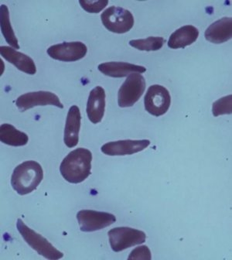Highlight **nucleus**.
I'll use <instances>...</instances> for the list:
<instances>
[{
    "label": "nucleus",
    "instance_id": "obj_17",
    "mask_svg": "<svg viewBox=\"0 0 232 260\" xmlns=\"http://www.w3.org/2000/svg\"><path fill=\"white\" fill-rule=\"evenodd\" d=\"M199 30L192 25L182 26L173 32L168 41V47L171 49L185 48L197 40Z\"/></svg>",
    "mask_w": 232,
    "mask_h": 260
},
{
    "label": "nucleus",
    "instance_id": "obj_19",
    "mask_svg": "<svg viewBox=\"0 0 232 260\" xmlns=\"http://www.w3.org/2000/svg\"><path fill=\"white\" fill-rule=\"evenodd\" d=\"M0 21H1V31L6 41L15 49H20L18 40L15 35L14 30L11 26L10 19V13L8 7L6 5L1 6L0 8Z\"/></svg>",
    "mask_w": 232,
    "mask_h": 260
},
{
    "label": "nucleus",
    "instance_id": "obj_4",
    "mask_svg": "<svg viewBox=\"0 0 232 260\" xmlns=\"http://www.w3.org/2000/svg\"><path fill=\"white\" fill-rule=\"evenodd\" d=\"M109 243L112 250L122 252L128 248L146 242V233L129 227H118L108 233Z\"/></svg>",
    "mask_w": 232,
    "mask_h": 260
},
{
    "label": "nucleus",
    "instance_id": "obj_18",
    "mask_svg": "<svg viewBox=\"0 0 232 260\" xmlns=\"http://www.w3.org/2000/svg\"><path fill=\"white\" fill-rule=\"evenodd\" d=\"M0 140L9 146H22L27 144L29 137L13 125L4 123L0 127Z\"/></svg>",
    "mask_w": 232,
    "mask_h": 260
},
{
    "label": "nucleus",
    "instance_id": "obj_6",
    "mask_svg": "<svg viewBox=\"0 0 232 260\" xmlns=\"http://www.w3.org/2000/svg\"><path fill=\"white\" fill-rule=\"evenodd\" d=\"M145 89L146 81L143 75L139 73L128 75L118 92V104L119 107L134 106L140 100Z\"/></svg>",
    "mask_w": 232,
    "mask_h": 260
},
{
    "label": "nucleus",
    "instance_id": "obj_20",
    "mask_svg": "<svg viewBox=\"0 0 232 260\" xmlns=\"http://www.w3.org/2000/svg\"><path fill=\"white\" fill-rule=\"evenodd\" d=\"M165 40L162 37H150L146 39L131 40L129 45L143 51H156L162 48Z\"/></svg>",
    "mask_w": 232,
    "mask_h": 260
},
{
    "label": "nucleus",
    "instance_id": "obj_1",
    "mask_svg": "<svg viewBox=\"0 0 232 260\" xmlns=\"http://www.w3.org/2000/svg\"><path fill=\"white\" fill-rule=\"evenodd\" d=\"M92 153L88 149L73 150L63 159L60 166L62 177L72 184H79L85 181L91 171Z\"/></svg>",
    "mask_w": 232,
    "mask_h": 260
},
{
    "label": "nucleus",
    "instance_id": "obj_12",
    "mask_svg": "<svg viewBox=\"0 0 232 260\" xmlns=\"http://www.w3.org/2000/svg\"><path fill=\"white\" fill-rule=\"evenodd\" d=\"M106 91L101 86L91 90L87 103V115L92 123L101 122L106 110Z\"/></svg>",
    "mask_w": 232,
    "mask_h": 260
},
{
    "label": "nucleus",
    "instance_id": "obj_23",
    "mask_svg": "<svg viewBox=\"0 0 232 260\" xmlns=\"http://www.w3.org/2000/svg\"><path fill=\"white\" fill-rule=\"evenodd\" d=\"M128 259H151V252L147 246H140L134 249L128 256Z\"/></svg>",
    "mask_w": 232,
    "mask_h": 260
},
{
    "label": "nucleus",
    "instance_id": "obj_7",
    "mask_svg": "<svg viewBox=\"0 0 232 260\" xmlns=\"http://www.w3.org/2000/svg\"><path fill=\"white\" fill-rule=\"evenodd\" d=\"M171 97L165 87L153 85L149 88L144 98L145 109L153 116H162L169 110Z\"/></svg>",
    "mask_w": 232,
    "mask_h": 260
},
{
    "label": "nucleus",
    "instance_id": "obj_13",
    "mask_svg": "<svg viewBox=\"0 0 232 260\" xmlns=\"http://www.w3.org/2000/svg\"><path fill=\"white\" fill-rule=\"evenodd\" d=\"M0 54L7 61L13 63L16 69L28 75H35L37 72L36 64L31 57L23 53L16 51L11 47L2 46L0 47Z\"/></svg>",
    "mask_w": 232,
    "mask_h": 260
},
{
    "label": "nucleus",
    "instance_id": "obj_9",
    "mask_svg": "<svg viewBox=\"0 0 232 260\" xmlns=\"http://www.w3.org/2000/svg\"><path fill=\"white\" fill-rule=\"evenodd\" d=\"M88 52L85 44L79 41L63 42L51 46L47 53L51 58L60 61L73 62L84 58Z\"/></svg>",
    "mask_w": 232,
    "mask_h": 260
},
{
    "label": "nucleus",
    "instance_id": "obj_8",
    "mask_svg": "<svg viewBox=\"0 0 232 260\" xmlns=\"http://www.w3.org/2000/svg\"><path fill=\"white\" fill-rule=\"evenodd\" d=\"M77 219L81 231L85 233L103 230L116 221L112 214L93 210H81L77 214Z\"/></svg>",
    "mask_w": 232,
    "mask_h": 260
},
{
    "label": "nucleus",
    "instance_id": "obj_5",
    "mask_svg": "<svg viewBox=\"0 0 232 260\" xmlns=\"http://www.w3.org/2000/svg\"><path fill=\"white\" fill-rule=\"evenodd\" d=\"M101 20L105 27L115 34H125L134 25V15L131 12L115 6L109 7L102 13Z\"/></svg>",
    "mask_w": 232,
    "mask_h": 260
},
{
    "label": "nucleus",
    "instance_id": "obj_15",
    "mask_svg": "<svg viewBox=\"0 0 232 260\" xmlns=\"http://www.w3.org/2000/svg\"><path fill=\"white\" fill-rule=\"evenodd\" d=\"M97 69L103 75L112 78H123L131 74H142L146 72V68L143 66L126 62H106L99 64Z\"/></svg>",
    "mask_w": 232,
    "mask_h": 260
},
{
    "label": "nucleus",
    "instance_id": "obj_10",
    "mask_svg": "<svg viewBox=\"0 0 232 260\" xmlns=\"http://www.w3.org/2000/svg\"><path fill=\"white\" fill-rule=\"evenodd\" d=\"M48 105L57 106L60 109L63 108L58 96L51 91L28 92L20 95L16 101V106L21 112H25L36 106H45Z\"/></svg>",
    "mask_w": 232,
    "mask_h": 260
},
{
    "label": "nucleus",
    "instance_id": "obj_22",
    "mask_svg": "<svg viewBox=\"0 0 232 260\" xmlns=\"http://www.w3.org/2000/svg\"><path fill=\"white\" fill-rule=\"evenodd\" d=\"M80 5L82 7L83 10L88 12L90 13H98L101 12L109 4L108 0H80Z\"/></svg>",
    "mask_w": 232,
    "mask_h": 260
},
{
    "label": "nucleus",
    "instance_id": "obj_16",
    "mask_svg": "<svg viewBox=\"0 0 232 260\" xmlns=\"http://www.w3.org/2000/svg\"><path fill=\"white\" fill-rule=\"evenodd\" d=\"M207 41L213 44H222L231 39L232 19L224 17L213 23L205 31Z\"/></svg>",
    "mask_w": 232,
    "mask_h": 260
},
{
    "label": "nucleus",
    "instance_id": "obj_21",
    "mask_svg": "<svg viewBox=\"0 0 232 260\" xmlns=\"http://www.w3.org/2000/svg\"><path fill=\"white\" fill-rule=\"evenodd\" d=\"M231 94L225 97L221 98L218 101L213 103V115L215 117L224 115V114H231Z\"/></svg>",
    "mask_w": 232,
    "mask_h": 260
},
{
    "label": "nucleus",
    "instance_id": "obj_11",
    "mask_svg": "<svg viewBox=\"0 0 232 260\" xmlns=\"http://www.w3.org/2000/svg\"><path fill=\"white\" fill-rule=\"evenodd\" d=\"M150 141L148 140H125L109 142L102 146L101 150L108 156H125L143 151L150 146Z\"/></svg>",
    "mask_w": 232,
    "mask_h": 260
},
{
    "label": "nucleus",
    "instance_id": "obj_3",
    "mask_svg": "<svg viewBox=\"0 0 232 260\" xmlns=\"http://www.w3.org/2000/svg\"><path fill=\"white\" fill-rule=\"evenodd\" d=\"M16 228L26 243L47 259L57 260L63 258V252L57 250L51 242L41 235L31 230L28 227L23 220L19 218L16 222Z\"/></svg>",
    "mask_w": 232,
    "mask_h": 260
},
{
    "label": "nucleus",
    "instance_id": "obj_14",
    "mask_svg": "<svg viewBox=\"0 0 232 260\" xmlns=\"http://www.w3.org/2000/svg\"><path fill=\"white\" fill-rule=\"evenodd\" d=\"M81 122V115L79 108L77 106H72L68 113L63 137L65 145L69 148H73L78 145Z\"/></svg>",
    "mask_w": 232,
    "mask_h": 260
},
{
    "label": "nucleus",
    "instance_id": "obj_2",
    "mask_svg": "<svg viewBox=\"0 0 232 260\" xmlns=\"http://www.w3.org/2000/svg\"><path fill=\"white\" fill-rule=\"evenodd\" d=\"M43 177L44 171L39 162L26 161L13 171L11 177L12 187L19 194H28L39 186Z\"/></svg>",
    "mask_w": 232,
    "mask_h": 260
}]
</instances>
